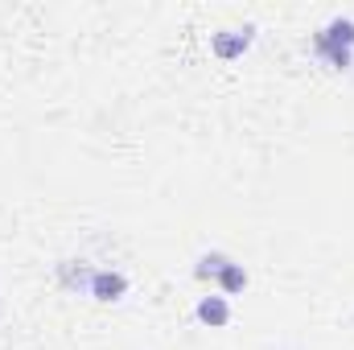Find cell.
I'll list each match as a JSON object with an SVG mask.
<instances>
[{
    "label": "cell",
    "instance_id": "obj_1",
    "mask_svg": "<svg viewBox=\"0 0 354 350\" xmlns=\"http://www.w3.org/2000/svg\"><path fill=\"white\" fill-rule=\"evenodd\" d=\"M252 42H256V25H231V29H218L210 37V50L218 62H235L252 50Z\"/></svg>",
    "mask_w": 354,
    "mask_h": 350
},
{
    "label": "cell",
    "instance_id": "obj_2",
    "mask_svg": "<svg viewBox=\"0 0 354 350\" xmlns=\"http://www.w3.org/2000/svg\"><path fill=\"white\" fill-rule=\"evenodd\" d=\"M309 46H313V50H354V17H346V12L330 17V21L309 37Z\"/></svg>",
    "mask_w": 354,
    "mask_h": 350
},
{
    "label": "cell",
    "instance_id": "obj_3",
    "mask_svg": "<svg viewBox=\"0 0 354 350\" xmlns=\"http://www.w3.org/2000/svg\"><path fill=\"white\" fill-rule=\"evenodd\" d=\"M87 297H95L99 305H115V301H124V297H128V276H124L120 268H95Z\"/></svg>",
    "mask_w": 354,
    "mask_h": 350
},
{
    "label": "cell",
    "instance_id": "obj_4",
    "mask_svg": "<svg viewBox=\"0 0 354 350\" xmlns=\"http://www.w3.org/2000/svg\"><path fill=\"white\" fill-rule=\"evenodd\" d=\"M194 317H198L202 326H210V330H223V326H231V301H227L223 293H210V297L198 301Z\"/></svg>",
    "mask_w": 354,
    "mask_h": 350
},
{
    "label": "cell",
    "instance_id": "obj_5",
    "mask_svg": "<svg viewBox=\"0 0 354 350\" xmlns=\"http://www.w3.org/2000/svg\"><path fill=\"white\" fill-rule=\"evenodd\" d=\"M91 276H95V264L91 260H58V284L66 293H87Z\"/></svg>",
    "mask_w": 354,
    "mask_h": 350
},
{
    "label": "cell",
    "instance_id": "obj_6",
    "mask_svg": "<svg viewBox=\"0 0 354 350\" xmlns=\"http://www.w3.org/2000/svg\"><path fill=\"white\" fill-rule=\"evenodd\" d=\"M214 284H218V293L231 301V297H239V293L248 288V268H243L239 260H231L223 272H218V276H214Z\"/></svg>",
    "mask_w": 354,
    "mask_h": 350
},
{
    "label": "cell",
    "instance_id": "obj_7",
    "mask_svg": "<svg viewBox=\"0 0 354 350\" xmlns=\"http://www.w3.org/2000/svg\"><path fill=\"white\" fill-rule=\"evenodd\" d=\"M227 264H231V256H227V252H202V256H198V264H194V276H198V280H214Z\"/></svg>",
    "mask_w": 354,
    "mask_h": 350
}]
</instances>
